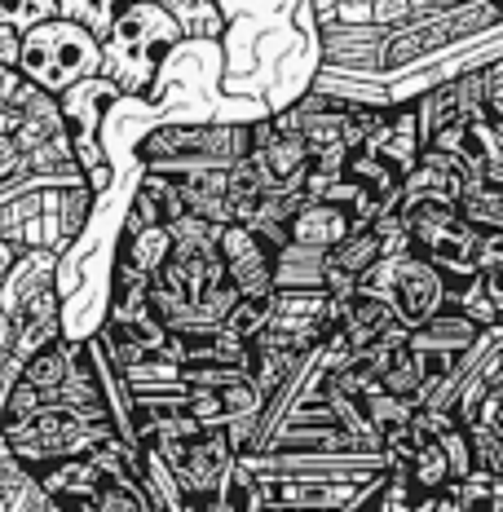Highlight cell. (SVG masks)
I'll return each mask as SVG.
<instances>
[{
	"mask_svg": "<svg viewBox=\"0 0 503 512\" xmlns=\"http://www.w3.org/2000/svg\"><path fill=\"white\" fill-rule=\"evenodd\" d=\"M49 18H62V0H0V27L18 31V36Z\"/></svg>",
	"mask_w": 503,
	"mask_h": 512,
	"instance_id": "7c38bea8",
	"label": "cell"
},
{
	"mask_svg": "<svg viewBox=\"0 0 503 512\" xmlns=\"http://www.w3.org/2000/svg\"><path fill=\"white\" fill-rule=\"evenodd\" d=\"M71 349H67V340H58L53 336L49 345H40V349H31L27 362H23V380L27 384H36L40 393H53L62 380H67V371H71Z\"/></svg>",
	"mask_w": 503,
	"mask_h": 512,
	"instance_id": "ba28073f",
	"label": "cell"
},
{
	"mask_svg": "<svg viewBox=\"0 0 503 512\" xmlns=\"http://www.w3.org/2000/svg\"><path fill=\"white\" fill-rule=\"evenodd\" d=\"M221 261H226V279L239 287V296H265L274 292V248L252 226H221L217 243Z\"/></svg>",
	"mask_w": 503,
	"mask_h": 512,
	"instance_id": "277c9868",
	"label": "cell"
},
{
	"mask_svg": "<svg viewBox=\"0 0 503 512\" xmlns=\"http://www.w3.org/2000/svg\"><path fill=\"white\" fill-rule=\"evenodd\" d=\"M168 256H173V234H168V226L159 221V226H142V230L128 234L120 261H128L133 270H142L146 279H155V274L164 270Z\"/></svg>",
	"mask_w": 503,
	"mask_h": 512,
	"instance_id": "8992f818",
	"label": "cell"
},
{
	"mask_svg": "<svg viewBox=\"0 0 503 512\" xmlns=\"http://www.w3.org/2000/svg\"><path fill=\"white\" fill-rule=\"evenodd\" d=\"M270 318H274V292L243 296V301L234 305L226 318H221V332L234 336V340H243V345H252V340L270 327Z\"/></svg>",
	"mask_w": 503,
	"mask_h": 512,
	"instance_id": "30bf717a",
	"label": "cell"
},
{
	"mask_svg": "<svg viewBox=\"0 0 503 512\" xmlns=\"http://www.w3.org/2000/svg\"><path fill=\"white\" fill-rule=\"evenodd\" d=\"M376 274L389 279V305L398 309V318L406 327H424L433 323L437 314H442L446 305V279L442 270H437L433 261H424L420 252H402V256H380L376 265H371Z\"/></svg>",
	"mask_w": 503,
	"mask_h": 512,
	"instance_id": "3957f363",
	"label": "cell"
},
{
	"mask_svg": "<svg viewBox=\"0 0 503 512\" xmlns=\"http://www.w3.org/2000/svg\"><path fill=\"white\" fill-rule=\"evenodd\" d=\"M353 230H358V221H353L340 204H331V199H305V204L292 212V221H287V243L331 252Z\"/></svg>",
	"mask_w": 503,
	"mask_h": 512,
	"instance_id": "5b68a950",
	"label": "cell"
},
{
	"mask_svg": "<svg viewBox=\"0 0 503 512\" xmlns=\"http://www.w3.org/2000/svg\"><path fill=\"white\" fill-rule=\"evenodd\" d=\"M181 40V23L159 0H133L102 40V71L120 93H142L159 58Z\"/></svg>",
	"mask_w": 503,
	"mask_h": 512,
	"instance_id": "6da1fadb",
	"label": "cell"
},
{
	"mask_svg": "<svg viewBox=\"0 0 503 512\" xmlns=\"http://www.w3.org/2000/svg\"><path fill=\"white\" fill-rule=\"evenodd\" d=\"M18 71L49 98H62L80 80L102 71V40L71 18H49L18 36Z\"/></svg>",
	"mask_w": 503,
	"mask_h": 512,
	"instance_id": "7a4b0ae2",
	"label": "cell"
},
{
	"mask_svg": "<svg viewBox=\"0 0 503 512\" xmlns=\"http://www.w3.org/2000/svg\"><path fill=\"white\" fill-rule=\"evenodd\" d=\"M495 5H499V9H503V0H495Z\"/></svg>",
	"mask_w": 503,
	"mask_h": 512,
	"instance_id": "9a60e30c",
	"label": "cell"
},
{
	"mask_svg": "<svg viewBox=\"0 0 503 512\" xmlns=\"http://www.w3.org/2000/svg\"><path fill=\"white\" fill-rule=\"evenodd\" d=\"M459 217L477 234H503V195L481 186V181H468L464 195H459Z\"/></svg>",
	"mask_w": 503,
	"mask_h": 512,
	"instance_id": "9c48e42d",
	"label": "cell"
},
{
	"mask_svg": "<svg viewBox=\"0 0 503 512\" xmlns=\"http://www.w3.org/2000/svg\"><path fill=\"white\" fill-rule=\"evenodd\" d=\"M164 9L177 18L181 27L195 31V36H212V31L221 27V18L212 14V9H217V0H164Z\"/></svg>",
	"mask_w": 503,
	"mask_h": 512,
	"instance_id": "4fadbf2b",
	"label": "cell"
},
{
	"mask_svg": "<svg viewBox=\"0 0 503 512\" xmlns=\"http://www.w3.org/2000/svg\"><path fill=\"white\" fill-rule=\"evenodd\" d=\"M0 62L18 67V31H9V27H0Z\"/></svg>",
	"mask_w": 503,
	"mask_h": 512,
	"instance_id": "5bb4252c",
	"label": "cell"
},
{
	"mask_svg": "<svg viewBox=\"0 0 503 512\" xmlns=\"http://www.w3.org/2000/svg\"><path fill=\"white\" fill-rule=\"evenodd\" d=\"M128 5H133V0H62V18H71V23L93 31L98 40H106V31L115 27V18H120Z\"/></svg>",
	"mask_w": 503,
	"mask_h": 512,
	"instance_id": "8fae6325",
	"label": "cell"
},
{
	"mask_svg": "<svg viewBox=\"0 0 503 512\" xmlns=\"http://www.w3.org/2000/svg\"><path fill=\"white\" fill-rule=\"evenodd\" d=\"M406 468H411V486L424 490V495H442V490L455 482L451 460H446V446L437 442V437H424V442L406 455Z\"/></svg>",
	"mask_w": 503,
	"mask_h": 512,
	"instance_id": "52a82bcc",
	"label": "cell"
}]
</instances>
